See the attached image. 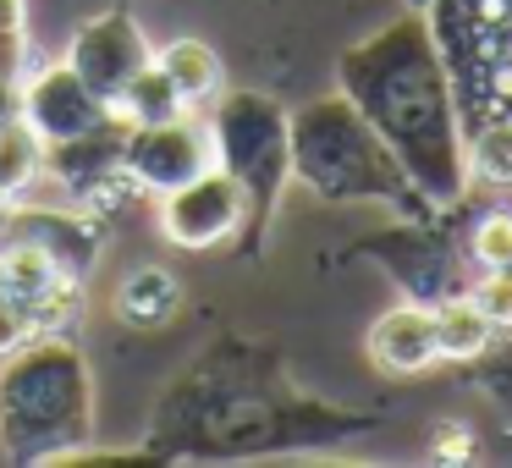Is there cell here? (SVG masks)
<instances>
[{
	"mask_svg": "<svg viewBox=\"0 0 512 468\" xmlns=\"http://www.w3.org/2000/svg\"><path fill=\"white\" fill-rule=\"evenodd\" d=\"M292 182L325 204H380L402 221L441 215L342 89L292 111Z\"/></svg>",
	"mask_w": 512,
	"mask_h": 468,
	"instance_id": "277c9868",
	"label": "cell"
},
{
	"mask_svg": "<svg viewBox=\"0 0 512 468\" xmlns=\"http://www.w3.org/2000/svg\"><path fill=\"white\" fill-rule=\"evenodd\" d=\"M364 353L380 375H419L435 358V314L424 303H402V309H386L364 336Z\"/></svg>",
	"mask_w": 512,
	"mask_h": 468,
	"instance_id": "4fadbf2b",
	"label": "cell"
},
{
	"mask_svg": "<svg viewBox=\"0 0 512 468\" xmlns=\"http://www.w3.org/2000/svg\"><path fill=\"white\" fill-rule=\"evenodd\" d=\"M336 89L397 149V160L435 210H457L468 199L474 177L463 155V111H457V89L430 34V17L402 12L369 39H358L353 50H342Z\"/></svg>",
	"mask_w": 512,
	"mask_h": 468,
	"instance_id": "7a4b0ae2",
	"label": "cell"
},
{
	"mask_svg": "<svg viewBox=\"0 0 512 468\" xmlns=\"http://www.w3.org/2000/svg\"><path fill=\"white\" fill-rule=\"evenodd\" d=\"M468 298L485 309V320L496 325V331H512V270H479Z\"/></svg>",
	"mask_w": 512,
	"mask_h": 468,
	"instance_id": "7402d4cb",
	"label": "cell"
},
{
	"mask_svg": "<svg viewBox=\"0 0 512 468\" xmlns=\"http://www.w3.org/2000/svg\"><path fill=\"white\" fill-rule=\"evenodd\" d=\"M28 72V6L0 0V83H23Z\"/></svg>",
	"mask_w": 512,
	"mask_h": 468,
	"instance_id": "44dd1931",
	"label": "cell"
},
{
	"mask_svg": "<svg viewBox=\"0 0 512 468\" xmlns=\"http://www.w3.org/2000/svg\"><path fill=\"white\" fill-rule=\"evenodd\" d=\"M28 336H34V320H28L23 298L12 292V281L0 276V358L12 353L17 342H28Z\"/></svg>",
	"mask_w": 512,
	"mask_h": 468,
	"instance_id": "603a6c76",
	"label": "cell"
},
{
	"mask_svg": "<svg viewBox=\"0 0 512 468\" xmlns=\"http://www.w3.org/2000/svg\"><path fill=\"white\" fill-rule=\"evenodd\" d=\"M116 105H105L67 61L56 67H34L23 72V122L34 127L39 144H61V138L89 133L94 122H105Z\"/></svg>",
	"mask_w": 512,
	"mask_h": 468,
	"instance_id": "7c38bea8",
	"label": "cell"
},
{
	"mask_svg": "<svg viewBox=\"0 0 512 468\" xmlns=\"http://www.w3.org/2000/svg\"><path fill=\"white\" fill-rule=\"evenodd\" d=\"M468 177L490 188H512V116H485L463 133Z\"/></svg>",
	"mask_w": 512,
	"mask_h": 468,
	"instance_id": "e0dca14e",
	"label": "cell"
},
{
	"mask_svg": "<svg viewBox=\"0 0 512 468\" xmlns=\"http://www.w3.org/2000/svg\"><path fill=\"white\" fill-rule=\"evenodd\" d=\"M210 166H215V138H210V116L199 111H177L166 122H133V133H127V177L144 193H171Z\"/></svg>",
	"mask_w": 512,
	"mask_h": 468,
	"instance_id": "52a82bcc",
	"label": "cell"
},
{
	"mask_svg": "<svg viewBox=\"0 0 512 468\" xmlns=\"http://www.w3.org/2000/svg\"><path fill=\"white\" fill-rule=\"evenodd\" d=\"M39 177H45V144H39L34 127L17 116V122L0 127V193H6V199H23Z\"/></svg>",
	"mask_w": 512,
	"mask_h": 468,
	"instance_id": "ac0fdd59",
	"label": "cell"
},
{
	"mask_svg": "<svg viewBox=\"0 0 512 468\" xmlns=\"http://www.w3.org/2000/svg\"><path fill=\"white\" fill-rule=\"evenodd\" d=\"M111 309H116V320L133 325V331H160V325L177 320V309H182V281L171 276L166 265H138L133 276H122Z\"/></svg>",
	"mask_w": 512,
	"mask_h": 468,
	"instance_id": "9a60e30c",
	"label": "cell"
},
{
	"mask_svg": "<svg viewBox=\"0 0 512 468\" xmlns=\"http://www.w3.org/2000/svg\"><path fill=\"white\" fill-rule=\"evenodd\" d=\"M127 133H133V122H127L122 111H111L105 122H94L89 133L45 144V177L61 182L83 210H94V204H105L111 193L133 188V177H127Z\"/></svg>",
	"mask_w": 512,
	"mask_h": 468,
	"instance_id": "ba28073f",
	"label": "cell"
},
{
	"mask_svg": "<svg viewBox=\"0 0 512 468\" xmlns=\"http://www.w3.org/2000/svg\"><path fill=\"white\" fill-rule=\"evenodd\" d=\"M380 413L342 408L298 386L281 342L226 331L204 342L160 386L144 424V452L171 463H259V457L331 452L369 435Z\"/></svg>",
	"mask_w": 512,
	"mask_h": 468,
	"instance_id": "6da1fadb",
	"label": "cell"
},
{
	"mask_svg": "<svg viewBox=\"0 0 512 468\" xmlns=\"http://www.w3.org/2000/svg\"><path fill=\"white\" fill-rule=\"evenodd\" d=\"M155 61V45L144 39V28H138L133 12H122V6H111V12L89 17V23L72 34L67 45V67L78 72L83 83H89L94 94H100L105 105H116L127 94V83L138 78V72Z\"/></svg>",
	"mask_w": 512,
	"mask_h": 468,
	"instance_id": "9c48e42d",
	"label": "cell"
},
{
	"mask_svg": "<svg viewBox=\"0 0 512 468\" xmlns=\"http://www.w3.org/2000/svg\"><path fill=\"white\" fill-rule=\"evenodd\" d=\"M353 254L375 259V265L402 287V298L424 303V309H435V303H446V298H463L479 276L474 254H468V232H457V226L446 221V210L424 215V221H402L397 215L391 226L358 237Z\"/></svg>",
	"mask_w": 512,
	"mask_h": 468,
	"instance_id": "8992f818",
	"label": "cell"
},
{
	"mask_svg": "<svg viewBox=\"0 0 512 468\" xmlns=\"http://www.w3.org/2000/svg\"><path fill=\"white\" fill-rule=\"evenodd\" d=\"M6 204H12V199H6V193H0V210H6Z\"/></svg>",
	"mask_w": 512,
	"mask_h": 468,
	"instance_id": "cb8c5ba5",
	"label": "cell"
},
{
	"mask_svg": "<svg viewBox=\"0 0 512 468\" xmlns=\"http://www.w3.org/2000/svg\"><path fill=\"white\" fill-rule=\"evenodd\" d=\"M39 248L45 259H56L67 276L89 281L94 259H100V226L89 210H39V204H6L0 210V248Z\"/></svg>",
	"mask_w": 512,
	"mask_h": 468,
	"instance_id": "8fae6325",
	"label": "cell"
},
{
	"mask_svg": "<svg viewBox=\"0 0 512 468\" xmlns=\"http://www.w3.org/2000/svg\"><path fill=\"white\" fill-rule=\"evenodd\" d=\"M116 111H122L127 122H166V116L188 111V105H182V94L171 89V78H166V72H160L155 61H149V67L138 72L133 83H127V94L116 100Z\"/></svg>",
	"mask_w": 512,
	"mask_h": 468,
	"instance_id": "d6986e66",
	"label": "cell"
},
{
	"mask_svg": "<svg viewBox=\"0 0 512 468\" xmlns=\"http://www.w3.org/2000/svg\"><path fill=\"white\" fill-rule=\"evenodd\" d=\"M243 215H248L243 188H237L221 166H210V171H199L193 182H182V188L160 193V232H166V243L193 248V254L221 248V243H237Z\"/></svg>",
	"mask_w": 512,
	"mask_h": 468,
	"instance_id": "30bf717a",
	"label": "cell"
},
{
	"mask_svg": "<svg viewBox=\"0 0 512 468\" xmlns=\"http://www.w3.org/2000/svg\"><path fill=\"white\" fill-rule=\"evenodd\" d=\"M204 116L215 138V166L243 188L248 204L237 254L259 259L270 221L281 210V193L292 182V111H281V100H270L265 89H221V100Z\"/></svg>",
	"mask_w": 512,
	"mask_h": 468,
	"instance_id": "5b68a950",
	"label": "cell"
},
{
	"mask_svg": "<svg viewBox=\"0 0 512 468\" xmlns=\"http://www.w3.org/2000/svg\"><path fill=\"white\" fill-rule=\"evenodd\" d=\"M468 254L479 270H512V215L490 210L468 226Z\"/></svg>",
	"mask_w": 512,
	"mask_h": 468,
	"instance_id": "ffe728a7",
	"label": "cell"
},
{
	"mask_svg": "<svg viewBox=\"0 0 512 468\" xmlns=\"http://www.w3.org/2000/svg\"><path fill=\"white\" fill-rule=\"evenodd\" d=\"M155 67L171 78V89L182 94L188 111H210L226 89V67L204 39H171V45L155 50Z\"/></svg>",
	"mask_w": 512,
	"mask_h": 468,
	"instance_id": "5bb4252c",
	"label": "cell"
},
{
	"mask_svg": "<svg viewBox=\"0 0 512 468\" xmlns=\"http://www.w3.org/2000/svg\"><path fill=\"white\" fill-rule=\"evenodd\" d=\"M435 353L452 358V364H474V358L490 353V342H496V325L485 320V309H479L474 298H446L435 303Z\"/></svg>",
	"mask_w": 512,
	"mask_h": 468,
	"instance_id": "2e32d148",
	"label": "cell"
},
{
	"mask_svg": "<svg viewBox=\"0 0 512 468\" xmlns=\"http://www.w3.org/2000/svg\"><path fill=\"white\" fill-rule=\"evenodd\" d=\"M94 441V369L67 331H34L0 358V452L17 468H56Z\"/></svg>",
	"mask_w": 512,
	"mask_h": 468,
	"instance_id": "3957f363",
	"label": "cell"
}]
</instances>
